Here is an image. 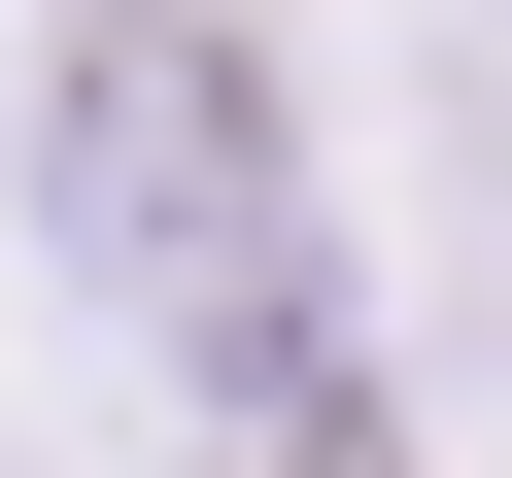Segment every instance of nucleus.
<instances>
[{
    "instance_id": "obj_1",
    "label": "nucleus",
    "mask_w": 512,
    "mask_h": 478,
    "mask_svg": "<svg viewBox=\"0 0 512 478\" xmlns=\"http://www.w3.org/2000/svg\"><path fill=\"white\" fill-rule=\"evenodd\" d=\"M35 239L137 308V342H239L308 274V69L274 0H69L35 35Z\"/></svg>"
}]
</instances>
